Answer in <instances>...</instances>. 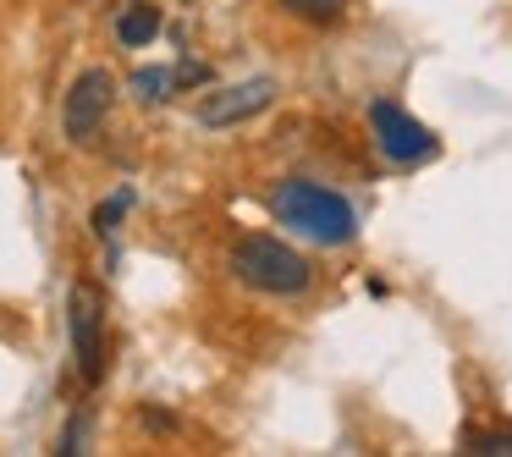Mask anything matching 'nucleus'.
<instances>
[{
	"instance_id": "nucleus-1",
	"label": "nucleus",
	"mask_w": 512,
	"mask_h": 457,
	"mask_svg": "<svg viewBox=\"0 0 512 457\" xmlns=\"http://www.w3.org/2000/svg\"><path fill=\"white\" fill-rule=\"evenodd\" d=\"M270 210H276L281 226H292L298 237H309V243H325V248H342L358 237V215L353 204L342 199V193L320 188V182H281L276 193H270Z\"/></svg>"
},
{
	"instance_id": "nucleus-2",
	"label": "nucleus",
	"mask_w": 512,
	"mask_h": 457,
	"mask_svg": "<svg viewBox=\"0 0 512 457\" xmlns=\"http://www.w3.org/2000/svg\"><path fill=\"white\" fill-rule=\"evenodd\" d=\"M232 276L270 298H303L314 287V265L281 237H237L232 243Z\"/></svg>"
},
{
	"instance_id": "nucleus-3",
	"label": "nucleus",
	"mask_w": 512,
	"mask_h": 457,
	"mask_svg": "<svg viewBox=\"0 0 512 457\" xmlns=\"http://www.w3.org/2000/svg\"><path fill=\"white\" fill-rule=\"evenodd\" d=\"M67 331H72V358H78L83 386L105 380V292L94 281H78L67 292Z\"/></svg>"
},
{
	"instance_id": "nucleus-4",
	"label": "nucleus",
	"mask_w": 512,
	"mask_h": 457,
	"mask_svg": "<svg viewBox=\"0 0 512 457\" xmlns=\"http://www.w3.org/2000/svg\"><path fill=\"white\" fill-rule=\"evenodd\" d=\"M369 127H375V149L391 160V166H424V160L441 155V138L430 133L424 122H413L402 105L375 100L369 105Z\"/></svg>"
},
{
	"instance_id": "nucleus-5",
	"label": "nucleus",
	"mask_w": 512,
	"mask_h": 457,
	"mask_svg": "<svg viewBox=\"0 0 512 457\" xmlns=\"http://www.w3.org/2000/svg\"><path fill=\"white\" fill-rule=\"evenodd\" d=\"M111 100H116V78L105 67H89L78 83H72L67 105H61V127H67L72 144H89V138L100 133L105 116H111Z\"/></svg>"
},
{
	"instance_id": "nucleus-6",
	"label": "nucleus",
	"mask_w": 512,
	"mask_h": 457,
	"mask_svg": "<svg viewBox=\"0 0 512 457\" xmlns=\"http://www.w3.org/2000/svg\"><path fill=\"white\" fill-rule=\"evenodd\" d=\"M276 105V78H248V83H232V89H215L199 100V122L204 127H237L248 116L270 111Z\"/></svg>"
},
{
	"instance_id": "nucleus-7",
	"label": "nucleus",
	"mask_w": 512,
	"mask_h": 457,
	"mask_svg": "<svg viewBox=\"0 0 512 457\" xmlns=\"http://www.w3.org/2000/svg\"><path fill=\"white\" fill-rule=\"evenodd\" d=\"M155 34H160V6H149V0H133V6L116 17V39H122L127 50L149 45Z\"/></svg>"
},
{
	"instance_id": "nucleus-8",
	"label": "nucleus",
	"mask_w": 512,
	"mask_h": 457,
	"mask_svg": "<svg viewBox=\"0 0 512 457\" xmlns=\"http://www.w3.org/2000/svg\"><path fill=\"white\" fill-rule=\"evenodd\" d=\"M292 17H303V23H314V28H331V23H342L347 17V0H281Z\"/></svg>"
},
{
	"instance_id": "nucleus-9",
	"label": "nucleus",
	"mask_w": 512,
	"mask_h": 457,
	"mask_svg": "<svg viewBox=\"0 0 512 457\" xmlns=\"http://www.w3.org/2000/svg\"><path fill=\"white\" fill-rule=\"evenodd\" d=\"M133 89H138V100L144 105H155V100H166L171 89H177V72H160V67H144L133 78Z\"/></svg>"
},
{
	"instance_id": "nucleus-10",
	"label": "nucleus",
	"mask_w": 512,
	"mask_h": 457,
	"mask_svg": "<svg viewBox=\"0 0 512 457\" xmlns=\"http://www.w3.org/2000/svg\"><path fill=\"white\" fill-rule=\"evenodd\" d=\"M474 457H512V430H490V435H468Z\"/></svg>"
},
{
	"instance_id": "nucleus-11",
	"label": "nucleus",
	"mask_w": 512,
	"mask_h": 457,
	"mask_svg": "<svg viewBox=\"0 0 512 457\" xmlns=\"http://www.w3.org/2000/svg\"><path fill=\"white\" fill-rule=\"evenodd\" d=\"M127 204H133V193H116V199H105L100 210H94V232L111 237V232H116V221L127 215Z\"/></svg>"
}]
</instances>
